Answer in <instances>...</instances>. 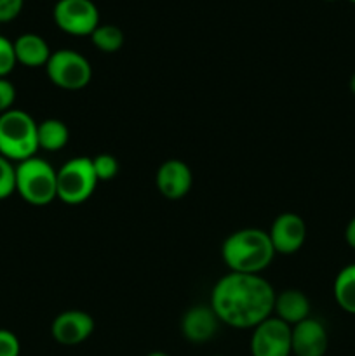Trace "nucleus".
<instances>
[{
  "mask_svg": "<svg viewBox=\"0 0 355 356\" xmlns=\"http://www.w3.org/2000/svg\"><path fill=\"white\" fill-rule=\"evenodd\" d=\"M277 292L261 275L232 273L219 278L211 292V308L219 322L233 329H254L274 315Z\"/></svg>",
  "mask_w": 355,
  "mask_h": 356,
  "instance_id": "obj_1",
  "label": "nucleus"
},
{
  "mask_svg": "<svg viewBox=\"0 0 355 356\" xmlns=\"http://www.w3.org/2000/svg\"><path fill=\"white\" fill-rule=\"evenodd\" d=\"M16 193L35 207H44L58 198V170L40 156H31L16 165Z\"/></svg>",
  "mask_w": 355,
  "mask_h": 356,
  "instance_id": "obj_4",
  "label": "nucleus"
},
{
  "mask_svg": "<svg viewBox=\"0 0 355 356\" xmlns=\"http://www.w3.org/2000/svg\"><path fill=\"white\" fill-rule=\"evenodd\" d=\"M17 59L14 52V42L0 35V79H7L9 73L16 68Z\"/></svg>",
  "mask_w": 355,
  "mask_h": 356,
  "instance_id": "obj_21",
  "label": "nucleus"
},
{
  "mask_svg": "<svg viewBox=\"0 0 355 356\" xmlns=\"http://www.w3.org/2000/svg\"><path fill=\"white\" fill-rule=\"evenodd\" d=\"M274 316L285 322L287 325H296L310 316V301L306 294L298 289H285L275 296Z\"/></svg>",
  "mask_w": 355,
  "mask_h": 356,
  "instance_id": "obj_14",
  "label": "nucleus"
},
{
  "mask_svg": "<svg viewBox=\"0 0 355 356\" xmlns=\"http://www.w3.org/2000/svg\"><path fill=\"white\" fill-rule=\"evenodd\" d=\"M38 149L45 152H59L68 145L70 131L68 125L58 118H45L37 127Z\"/></svg>",
  "mask_w": 355,
  "mask_h": 356,
  "instance_id": "obj_16",
  "label": "nucleus"
},
{
  "mask_svg": "<svg viewBox=\"0 0 355 356\" xmlns=\"http://www.w3.org/2000/svg\"><path fill=\"white\" fill-rule=\"evenodd\" d=\"M146 356H169V355L162 353V351H152V353H148Z\"/></svg>",
  "mask_w": 355,
  "mask_h": 356,
  "instance_id": "obj_27",
  "label": "nucleus"
},
{
  "mask_svg": "<svg viewBox=\"0 0 355 356\" xmlns=\"http://www.w3.org/2000/svg\"><path fill=\"white\" fill-rule=\"evenodd\" d=\"M350 90H352V94L355 96V73L352 75V79H350Z\"/></svg>",
  "mask_w": 355,
  "mask_h": 356,
  "instance_id": "obj_26",
  "label": "nucleus"
},
{
  "mask_svg": "<svg viewBox=\"0 0 355 356\" xmlns=\"http://www.w3.org/2000/svg\"><path fill=\"white\" fill-rule=\"evenodd\" d=\"M90 42H93V45L97 51L111 54V52L120 51L125 42V35L122 28H118L117 24H100L90 33Z\"/></svg>",
  "mask_w": 355,
  "mask_h": 356,
  "instance_id": "obj_18",
  "label": "nucleus"
},
{
  "mask_svg": "<svg viewBox=\"0 0 355 356\" xmlns=\"http://www.w3.org/2000/svg\"><path fill=\"white\" fill-rule=\"evenodd\" d=\"M253 356H291V325L271 315L253 329Z\"/></svg>",
  "mask_w": 355,
  "mask_h": 356,
  "instance_id": "obj_8",
  "label": "nucleus"
},
{
  "mask_svg": "<svg viewBox=\"0 0 355 356\" xmlns=\"http://www.w3.org/2000/svg\"><path fill=\"white\" fill-rule=\"evenodd\" d=\"M326 2H336V0H326Z\"/></svg>",
  "mask_w": 355,
  "mask_h": 356,
  "instance_id": "obj_28",
  "label": "nucleus"
},
{
  "mask_svg": "<svg viewBox=\"0 0 355 356\" xmlns=\"http://www.w3.org/2000/svg\"><path fill=\"white\" fill-rule=\"evenodd\" d=\"M21 344L14 332L0 329V356H19Z\"/></svg>",
  "mask_w": 355,
  "mask_h": 356,
  "instance_id": "obj_22",
  "label": "nucleus"
},
{
  "mask_svg": "<svg viewBox=\"0 0 355 356\" xmlns=\"http://www.w3.org/2000/svg\"><path fill=\"white\" fill-rule=\"evenodd\" d=\"M97 183L93 159H70L58 169V198L68 205H80L93 197Z\"/></svg>",
  "mask_w": 355,
  "mask_h": 356,
  "instance_id": "obj_5",
  "label": "nucleus"
},
{
  "mask_svg": "<svg viewBox=\"0 0 355 356\" xmlns=\"http://www.w3.org/2000/svg\"><path fill=\"white\" fill-rule=\"evenodd\" d=\"M14 52L19 65L28 68H38V66L47 65L51 58V49L49 44L37 33H23L14 40Z\"/></svg>",
  "mask_w": 355,
  "mask_h": 356,
  "instance_id": "obj_15",
  "label": "nucleus"
},
{
  "mask_svg": "<svg viewBox=\"0 0 355 356\" xmlns=\"http://www.w3.org/2000/svg\"><path fill=\"white\" fill-rule=\"evenodd\" d=\"M216 356H218V355H216Z\"/></svg>",
  "mask_w": 355,
  "mask_h": 356,
  "instance_id": "obj_30",
  "label": "nucleus"
},
{
  "mask_svg": "<svg viewBox=\"0 0 355 356\" xmlns=\"http://www.w3.org/2000/svg\"><path fill=\"white\" fill-rule=\"evenodd\" d=\"M348 2H352V3H355V0H348Z\"/></svg>",
  "mask_w": 355,
  "mask_h": 356,
  "instance_id": "obj_29",
  "label": "nucleus"
},
{
  "mask_svg": "<svg viewBox=\"0 0 355 356\" xmlns=\"http://www.w3.org/2000/svg\"><path fill=\"white\" fill-rule=\"evenodd\" d=\"M274 257L275 249L268 232L260 228L237 229L221 245V259L232 273L261 275Z\"/></svg>",
  "mask_w": 355,
  "mask_h": 356,
  "instance_id": "obj_2",
  "label": "nucleus"
},
{
  "mask_svg": "<svg viewBox=\"0 0 355 356\" xmlns=\"http://www.w3.org/2000/svg\"><path fill=\"white\" fill-rule=\"evenodd\" d=\"M345 240L352 249H355V216L348 221L347 228H345Z\"/></svg>",
  "mask_w": 355,
  "mask_h": 356,
  "instance_id": "obj_25",
  "label": "nucleus"
},
{
  "mask_svg": "<svg viewBox=\"0 0 355 356\" xmlns=\"http://www.w3.org/2000/svg\"><path fill=\"white\" fill-rule=\"evenodd\" d=\"M52 19L59 30L72 37H90L100 26V10L93 0H58Z\"/></svg>",
  "mask_w": 355,
  "mask_h": 356,
  "instance_id": "obj_7",
  "label": "nucleus"
},
{
  "mask_svg": "<svg viewBox=\"0 0 355 356\" xmlns=\"http://www.w3.org/2000/svg\"><path fill=\"white\" fill-rule=\"evenodd\" d=\"M219 323L211 306H191L181 318V334L188 343L204 344L216 336Z\"/></svg>",
  "mask_w": 355,
  "mask_h": 356,
  "instance_id": "obj_13",
  "label": "nucleus"
},
{
  "mask_svg": "<svg viewBox=\"0 0 355 356\" xmlns=\"http://www.w3.org/2000/svg\"><path fill=\"white\" fill-rule=\"evenodd\" d=\"M24 0H0V23H9L16 19L23 10Z\"/></svg>",
  "mask_w": 355,
  "mask_h": 356,
  "instance_id": "obj_24",
  "label": "nucleus"
},
{
  "mask_svg": "<svg viewBox=\"0 0 355 356\" xmlns=\"http://www.w3.org/2000/svg\"><path fill=\"white\" fill-rule=\"evenodd\" d=\"M334 301L343 312L355 315V263L341 268L334 278Z\"/></svg>",
  "mask_w": 355,
  "mask_h": 356,
  "instance_id": "obj_17",
  "label": "nucleus"
},
{
  "mask_svg": "<svg viewBox=\"0 0 355 356\" xmlns=\"http://www.w3.org/2000/svg\"><path fill=\"white\" fill-rule=\"evenodd\" d=\"M14 101H16V87L10 80L0 79V115L13 110Z\"/></svg>",
  "mask_w": 355,
  "mask_h": 356,
  "instance_id": "obj_23",
  "label": "nucleus"
},
{
  "mask_svg": "<svg viewBox=\"0 0 355 356\" xmlns=\"http://www.w3.org/2000/svg\"><path fill=\"white\" fill-rule=\"evenodd\" d=\"M159 193L167 200H181L194 186V174L183 160L171 159L160 163L155 176Z\"/></svg>",
  "mask_w": 355,
  "mask_h": 356,
  "instance_id": "obj_11",
  "label": "nucleus"
},
{
  "mask_svg": "<svg viewBox=\"0 0 355 356\" xmlns=\"http://www.w3.org/2000/svg\"><path fill=\"white\" fill-rule=\"evenodd\" d=\"M96 323L94 318L80 309H68L63 312L52 320L51 334L54 341L63 346H77L82 344L93 336Z\"/></svg>",
  "mask_w": 355,
  "mask_h": 356,
  "instance_id": "obj_10",
  "label": "nucleus"
},
{
  "mask_svg": "<svg viewBox=\"0 0 355 356\" xmlns=\"http://www.w3.org/2000/svg\"><path fill=\"white\" fill-rule=\"evenodd\" d=\"M268 236L271 240L275 254L291 256L296 254L306 240V222L301 216L294 212H284L277 216L268 229Z\"/></svg>",
  "mask_w": 355,
  "mask_h": 356,
  "instance_id": "obj_9",
  "label": "nucleus"
},
{
  "mask_svg": "<svg viewBox=\"0 0 355 356\" xmlns=\"http://www.w3.org/2000/svg\"><path fill=\"white\" fill-rule=\"evenodd\" d=\"M16 193V165L0 155V200Z\"/></svg>",
  "mask_w": 355,
  "mask_h": 356,
  "instance_id": "obj_20",
  "label": "nucleus"
},
{
  "mask_svg": "<svg viewBox=\"0 0 355 356\" xmlns=\"http://www.w3.org/2000/svg\"><path fill=\"white\" fill-rule=\"evenodd\" d=\"M38 124L23 110L0 115V155L10 162H23L38 152Z\"/></svg>",
  "mask_w": 355,
  "mask_h": 356,
  "instance_id": "obj_3",
  "label": "nucleus"
},
{
  "mask_svg": "<svg viewBox=\"0 0 355 356\" xmlns=\"http://www.w3.org/2000/svg\"><path fill=\"white\" fill-rule=\"evenodd\" d=\"M329 348V336L324 323L317 318H306L291 327L292 356H324Z\"/></svg>",
  "mask_w": 355,
  "mask_h": 356,
  "instance_id": "obj_12",
  "label": "nucleus"
},
{
  "mask_svg": "<svg viewBox=\"0 0 355 356\" xmlns=\"http://www.w3.org/2000/svg\"><path fill=\"white\" fill-rule=\"evenodd\" d=\"M93 167H94V174H96L100 183L115 179V177L118 176V170H120L118 160L115 159L113 155H110V153H100V155L94 156Z\"/></svg>",
  "mask_w": 355,
  "mask_h": 356,
  "instance_id": "obj_19",
  "label": "nucleus"
},
{
  "mask_svg": "<svg viewBox=\"0 0 355 356\" xmlns=\"http://www.w3.org/2000/svg\"><path fill=\"white\" fill-rule=\"evenodd\" d=\"M45 73L52 86L65 90H80L89 86L93 79V66L80 52L73 49H59L49 58Z\"/></svg>",
  "mask_w": 355,
  "mask_h": 356,
  "instance_id": "obj_6",
  "label": "nucleus"
}]
</instances>
